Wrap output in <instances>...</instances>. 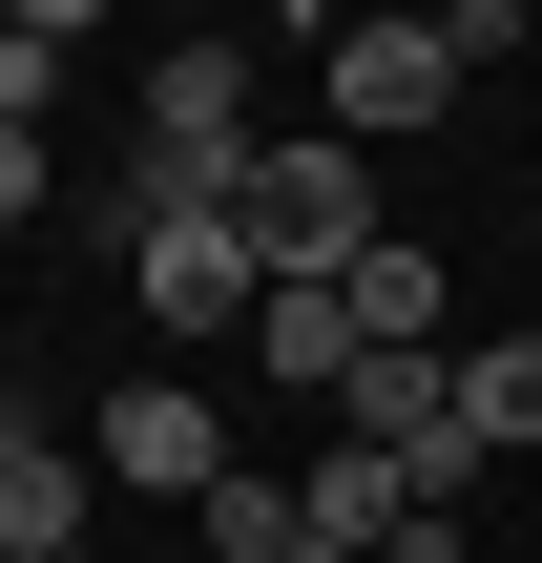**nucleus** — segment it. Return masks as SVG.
<instances>
[{
  "instance_id": "nucleus-9",
  "label": "nucleus",
  "mask_w": 542,
  "mask_h": 563,
  "mask_svg": "<svg viewBox=\"0 0 542 563\" xmlns=\"http://www.w3.org/2000/svg\"><path fill=\"white\" fill-rule=\"evenodd\" d=\"M355 334H376V355H460V334H439V251H418V230H376V251H355Z\"/></svg>"
},
{
  "instance_id": "nucleus-3",
  "label": "nucleus",
  "mask_w": 542,
  "mask_h": 563,
  "mask_svg": "<svg viewBox=\"0 0 542 563\" xmlns=\"http://www.w3.org/2000/svg\"><path fill=\"white\" fill-rule=\"evenodd\" d=\"M439 104H460V21H334V42H313V125H334L355 167H376L397 125H439Z\"/></svg>"
},
{
  "instance_id": "nucleus-8",
  "label": "nucleus",
  "mask_w": 542,
  "mask_h": 563,
  "mask_svg": "<svg viewBox=\"0 0 542 563\" xmlns=\"http://www.w3.org/2000/svg\"><path fill=\"white\" fill-rule=\"evenodd\" d=\"M355 355H376V334H355V292H272V313H251V376H272V397H313V418L355 397Z\"/></svg>"
},
{
  "instance_id": "nucleus-7",
  "label": "nucleus",
  "mask_w": 542,
  "mask_h": 563,
  "mask_svg": "<svg viewBox=\"0 0 542 563\" xmlns=\"http://www.w3.org/2000/svg\"><path fill=\"white\" fill-rule=\"evenodd\" d=\"M84 439H42V418H0V563H84Z\"/></svg>"
},
{
  "instance_id": "nucleus-6",
  "label": "nucleus",
  "mask_w": 542,
  "mask_h": 563,
  "mask_svg": "<svg viewBox=\"0 0 542 563\" xmlns=\"http://www.w3.org/2000/svg\"><path fill=\"white\" fill-rule=\"evenodd\" d=\"M542 439V334H480L460 355V418H439V460H418V501H480V460H522Z\"/></svg>"
},
{
  "instance_id": "nucleus-5",
  "label": "nucleus",
  "mask_w": 542,
  "mask_h": 563,
  "mask_svg": "<svg viewBox=\"0 0 542 563\" xmlns=\"http://www.w3.org/2000/svg\"><path fill=\"white\" fill-rule=\"evenodd\" d=\"M84 460H104L125 501H209V481H230V418H209V397H167V376H125V397L84 418Z\"/></svg>"
},
{
  "instance_id": "nucleus-2",
  "label": "nucleus",
  "mask_w": 542,
  "mask_h": 563,
  "mask_svg": "<svg viewBox=\"0 0 542 563\" xmlns=\"http://www.w3.org/2000/svg\"><path fill=\"white\" fill-rule=\"evenodd\" d=\"M230 230H251V272H272V292H355V251H376V167H355L334 125H292V146H251Z\"/></svg>"
},
{
  "instance_id": "nucleus-11",
  "label": "nucleus",
  "mask_w": 542,
  "mask_h": 563,
  "mask_svg": "<svg viewBox=\"0 0 542 563\" xmlns=\"http://www.w3.org/2000/svg\"><path fill=\"white\" fill-rule=\"evenodd\" d=\"M188 522H209V543H230V563H313V522H292V481H251V460H230V481H209Z\"/></svg>"
},
{
  "instance_id": "nucleus-10",
  "label": "nucleus",
  "mask_w": 542,
  "mask_h": 563,
  "mask_svg": "<svg viewBox=\"0 0 542 563\" xmlns=\"http://www.w3.org/2000/svg\"><path fill=\"white\" fill-rule=\"evenodd\" d=\"M63 63H84V0H21V21H0V125H42Z\"/></svg>"
},
{
  "instance_id": "nucleus-12",
  "label": "nucleus",
  "mask_w": 542,
  "mask_h": 563,
  "mask_svg": "<svg viewBox=\"0 0 542 563\" xmlns=\"http://www.w3.org/2000/svg\"><path fill=\"white\" fill-rule=\"evenodd\" d=\"M21 209H42V125H0V230H21Z\"/></svg>"
},
{
  "instance_id": "nucleus-1",
  "label": "nucleus",
  "mask_w": 542,
  "mask_h": 563,
  "mask_svg": "<svg viewBox=\"0 0 542 563\" xmlns=\"http://www.w3.org/2000/svg\"><path fill=\"white\" fill-rule=\"evenodd\" d=\"M251 42H146V146H125V209H230L251 188Z\"/></svg>"
},
{
  "instance_id": "nucleus-4",
  "label": "nucleus",
  "mask_w": 542,
  "mask_h": 563,
  "mask_svg": "<svg viewBox=\"0 0 542 563\" xmlns=\"http://www.w3.org/2000/svg\"><path fill=\"white\" fill-rule=\"evenodd\" d=\"M125 272H146V334H251L272 313V272H251L230 209H125Z\"/></svg>"
}]
</instances>
